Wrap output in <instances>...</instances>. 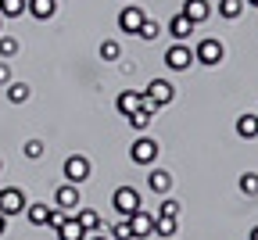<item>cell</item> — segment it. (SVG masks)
I'll return each instance as SVG.
<instances>
[{
    "label": "cell",
    "instance_id": "cell-1",
    "mask_svg": "<svg viewBox=\"0 0 258 240\" xmlns=\"http://www.w3.org/2000/svg\"><path fill=\"white\" fill-rule=\"evenodd\" d=\"M111 208H115L122 219H129L133 212H140V190H137V187H118V190L111 194Z\"/></svg>",
    "mask_w": 258,
    "mask_h": 240
},
{
    "label": "cell",
    "instance_id": "cell-2",
    "mask_svg": "<svg viewBox=\"0 0 258 240\" xmlns=\"http://www.w3.org/2000/svg\"><path fill=\"white\" fill-rule=\"evenodd\" d=\"M190 65H198V57H194V50L186 43H172L165 50V68H169V72H186Z\"/></svg>",
    "mask_w": 258,
    "mask_h": 240
},
{
    "label": "cell",
    "instance_id": "cell-3",
    "mask_svg": "<svg viewBox=\"0 0 258 240\" xmlns=\"http://www.w3.org/2000/svg\"><path fill=\"white\" fill-rule=\"evenodd\" d=\"M25 190H18V187H8V190H0V215L4 219H11V215H18V212H25Z\"/></svg>",
    "mask_w": 258,
    "mask_h": 240
},
{
    "label": "cell",
    "instance_id": "cell-4",
    "mask_svg": "<svg viewBox=\"0 0 258 240\" xmlns=\"http://www.w3.org/2000/svg\"><path fill=\"white\" fill-rule=\"evenodd\" d=\"M129 158H133L137 165H154L158 161V140H151V136L133 140V144H129Z\"/></svg>",
    "mask_w": 258,
    "mask_h": 240
},
{
    "label": "cell",
    "instance_id": "cell-5",
    "mask_svg": "<svg viewBox=\"0 0 258 240\" xmlns=\"http://www.w3.org/2000/svg\"><path fill=\"white\" fill-rule=\"evenodd\" d=\"M194 57H198V65H208V68H215V65L226 57V47H222L219 40H212V36H208V40H201V43H198Z\"/></svg>",
    "mask_w": 258,
    "mask_h": 240
},
{
    "label": "cell",
    "instance_id": "cell-6",
    "mask_svg": "<svg viewBox=\"0 0 258 240\" xmlns=\"http://www.w3.org/2000/svg\"><path fill=\"white\" fill-rule=\"evenodd\" d=\"M64 179H69V183H86L90 179V161L83 158V154H69V158H64Z\"/></svg>",
    "mask_w": 258,
    "mask_h": 240
},
{
    "label": "cell",
    "instance_id": "cell-7",
    "mask_svg": "<svg viewBox=\"0 0 258 240\" xmlns=\"http://www.w3.org/2000/svg\"><path fill=\"white\" fill-rule=\"evenodd\" d=\"M144 93H147V97L154 100L158 108H165V104H172V97H176V86H172L169 79H151Z\"/></svg>",
    "mask_w": 258,
    "mask_h": 240
},
{
    "label": "cell",
    "instance_id": "cell-8",
    "mask_svg": "<svg viewBox=\"0 0 258 240\" xmlns=\"http://www.w3.org/2000/svg\"><path fill=\"white\" fill-rule=\"evenodd\" d=\"M140 104H144V90H122L115 97V108H118L122 118H129L133 111H140Z\"/></svg>",
    "mask_w": 258,
    "mask_h": 240
},
{
    "label": "cell",
    "instance_id": "cell-9",
    "mask_svg": "<svg viewBox=\"0 0 258 240\" xmlns=\"http://www.w3.org/2000/svg\"><path fill=\"white\" fill-rule=\"evenodd\" d=\"M129 229H133V240H147L151 233H154V215L151 212H133L129 215Z\"/></svg>",
    "mask_w": 258,
    "mask_h": 240
},
{
    "label": "cell",
    "instance_id": "cell-10",
    "mask_svg": "<svg viewBox=\"0 0 258 240\" xmlns=\"http://www.w3.org/2000/svg\"><path fill=\"white\" fill-rule=\"evenodd\" d=\"M140 25H144V11H140L137 4H125V8L118 11V29H122V32H133V36H137Z\"/></svg>",
    "mask_w": 258,
    "mask_h": 240
},
{
    "label": "cell",
    "instance_id": "cell-11",
    "mask_svg": "<svg viewBox=\"0 0 258 240\" xmlns=\"http://www.w3.org/2000/svg\"><path fill=\"white\" fill-rule=\"evenodd\" d=\"M54 204L72 215V212L79 208V187H76V183H64V187H57V190H54Z\"/></svg>",
    "mask_w": 258,
    "mask_h": 240
},
{
    "label": "cell",
    "instance_id": "cell-12",
    "mask_svg": "<svg viewBox=\"0 0 258 240\" xmlns=\"http://www.w3.org/2000/svg\"><path fill=\"white\" fill-rule=\"evenodd\" d=\"M179 15H186L194 25H201V22H208V18H212V4H208V0H186Z\"/></svg>",
    "mask_w": 258,
    "mask_h": 240
},
{
    "label": "cell",
    "instance_id": "cell-13",
    "mask_svg": "<svg viewBox=\"0 0 258 240\" xmlns=\"http://www.w3.org/2000/svg\"><path fill=\"white\" fill-rule=\"evenodd\" d=\"M54 11H57V0H25V15H32L36 22L54 18Z\"/></svg>",
    "mask_w": 258,
    "mask_h": 240
},
{
    "label": "cell",
    "instance_id": "cell-14",
    "mask_svg": "<svg viewBox=\"0 0 258 240\" xmlns=\"http://www.w3.org/2000/svg\"><path fill=\"white\" fill-rule=\"evenodd\" d=\"M190 32H194V22H190L186 15H176V18L169 22V36H172L176 43H186V40H190Z\"/></svg>",
    "mask_w": 258,
    "mask_h": 240
},
{
    "label": "cell",
    "instance_id": "cell-15",
    "mask_svg": "<svg viewBox=\"0 0 258 240\" xmlns=\"http://www.w3.org/2000/svg\"><path fill=\"white\" fill-rule=\"evenodd\" d=\"M147 187L154 194H169L172 190V176L165 172V168H151V172H147Z\"/></svg>",
    "mask_w": 258,
    "mask_h": 240
},
{
    "label": "cell",
    "instance_id": "cell-16",
    "mask_svg": "<svg viewBox=\"0 0 258 240\" xmlns=\"http://www.w3.org/2000/svg\"><path fill=\"white\" fill-rule=\"evenodd\" d=\"M244 8H247L244 0H219V4H215V11H219V15H222L226 22H233V18H240V15H244Z\"/></svg>",
    "mask_w": 258,
    "mask_h": 240
},
{
    "label": "cell",
    "instance_id": "cell-17",
    "mask_svg": "<svg viewBox=\"0 0 258 240\" xmlns=\"http://www.w3.org/2000/svg\"><path fill=\"white\" fill-rule=\"evenodd\" d=\"M57 240H86V229L79 226V219H64V226L57 229Z\"/></svg>",
    "mask_w": 258,
    "mask_h": 240
},
{
    "label": "cell",
    "instance_id": "cell-18",
    "mask_svg": "<svg viewBox=\"0 0 258 240\" xmlns=\"http://www.w3.org/2000/svg\"><path fill=\"white\" fill-rule=\"evenodd\" d=\"M76 219H79V226L86 229V236H90V233H101V215H97L93 208H83V212H76Z\"/></svg>",
    "mask_w": 258,
    "mask_h": 240
},
{
    "label": "cell",
    "instance_id": "cell-19",
    "mask_svg": "<svg viewBox=\"0 0 258 240\" xmlns=\"http://www.w3.org/2000/svg\"><path fill=\"white\" fill-rule=\"evenodd\" d=\"M47 215H50V208L40 201V204H25V219L32 222V226H47Z\"/></svg>",
    "mask_w": 258,
    "mask_h": 240
},
{
    "label": "cell",
    "instance_id": "cell-20",
    "mask_svg": "<svg viewBox=\"0 0 258 240\" xmlns=\"http://www.w3.org/2000/svg\"><path fill=\"white\" fill-rule=\"evenodd\" d=\"M29 93H32V90H29V83H15V79H11L4 97L11 100V104H25V100H29Z\"/></svg>",
    "mask_w": 258,
    "mask_h": 240
},
{
    "label": "cell",
    "instance_id": "cell-21",
    "mask_svg": "<svg viewBox=\"0 0 258 240\" xmlns=\"http://www.w3.org/2000/svg\"><path fill=\"white\" fill-rule=\"evenodd\" d=\"M237 133L244 136V140H254L258 136V115H240L237 118Z\"/></svg>",
    "mask_w": 258,
    "mask_h": 240
},
{
    "label": "cell",
    "instance_id": "cell-22",
    "mask_svg": "<svg viewBox=\"0 0 258 240\" xmlns=\"http://www.w3.org/2000/svg\"><path fill=\"white\" fill-rule=\"evenodd\" d=\"M154 233H158L161 240L176 236V219H169V215H154Z\"/></svg>",
    "mask_w": 258,
    "mask_h": 240
},
{
    "label": "cell",
    "instance_id": "cell-23",
    "mask_svg": "<svg viewBox=\"0 0 258 240\" xmlns=\"http://www.w3.org/2000/svg\"><path fill=\"white\" fill-rule=\"evenodd\" d=\"M25 0H0V18H22Z\"/></svg>",
    "mask_w": 258,
    "mask_h": 240
},
{
    "label": "cell",
    "instance_id": "cell-24",
    "mask_svg": "<svg viewBox=\"0 0 258 240\" xmlns=\"http://www.w3.org/2000/svg\"><path fill=\"white\" fill-rule=\"evenodd\" d=\"M237 187H240V194H244V197H258V172H244Z\"/></svg>",
    "mask_w": 258,
    "mask_h": 240
},
{
    "label": "cell",
    "instance_id": "cell-25",
    "mask_svg": "<svg viewBox=\"0 0 258 240\" xmlns=\"http://www.w3.org/2000/svg\"><path fill=\"white\" fill-rule=\"evenodd\" d=\"M18 50H22L18 36H4V32H0V57H15Z\"/></svg>",
    "mask_w": 258,
    "mask_h": 240
},
{
    "label": "cell",
    "instance_id": "cell-26",
    "mask_svg": "<svg viewBox=\"0 0 258 240\" xmlns=\"http://www.w3.org/2000/svg\"><path fill=\"white\" fill-rule=\"evenodd\" d=\"M137 36H140V40H147V43H154V40L161 36V29H158V22H147V18H144V25H140Z\"/></svg>",
    "mask_w": 258,
    "mask_h": 240
},
{
    "label": "cell",
    "instance_id": "cell-27",
    "mask_svg": "<svg viewBox=\"0 0 258 240\" xmlns=\"http://www.w3.org/2000/svg\"><path fill=\"white\" fill-rule=\"evenodd\" d=\"M151 118H154V115L140 108V111H133V115H129V126H133V129H140V133H144V129L151 126Z\"/></svg>",
    "mask_w": 258,
    "mask_h": 240
},
{
    "label": "cell",
    "instance_id": "cell-28",
    "mask_svg": "<svg viewBox=\"0 0 258 240\" xmlns=\"http://www.w3.org/2000/svg\"><path fill=\"white\" fill-rule=\"evenodd\" d=\"M118 54H122L118 40H104V43H101V57H104V61H118Z\"/></svg>",
    "mask_w": 258,
    "mask_h": 240
},
{
    "label": "cell",
    "instance_id": "cell-29",
    "mask_svg": "<svg viewBox=\"0 0 258 240\" xmlns=\"http://www.w3.org/2000/svg\"><path fill=\"white\" fill-rule=\"evenodd\" d=\"M111 240H133V229H129V219H122V222H115V226H111Z\"/></svg>",
    "mask_w": 258,
    "mask_h": 240
},
{
    "label": "cell",
    "instance_id": "cell-30",
    "mask_svg": "<svg viewBox=\"0 0 258 240\" xmlns=\"http://www.w3.org/2000/svg\"><path fill=\"white\" fill-rule=\"evenodd\" d=\"M158 215L176 219V215H179V201H176V197H165V201H161V208H158Z\"/></svg>",
    "mask_w": 258,
    "mask_h": 240
},
{
    "label": "cell",
    "instance_id": "cell-31",
    "mask_svg": "<svg viewBox=\"0 0 258 240\" xmlns=\"http://www.w3.org/2000/svg\"><path fill=\"white\" fill-rule=\"evenodd\" d=\"M64 219H69V212H64V208H50L47 226H50V229H61V226H64Z\"/></svg>",
    "mask_w": 258,
    "mask_h": 240
},
{
    "label": "cell",
    "instance_id": "cell-32",
    "mask_svg": "<svg viewBox=\"0 0 258 240\" xmlns=\"http://www.w3.org/2000/svg\"><path fill=\"white\" fill-rule=\"evenodd\" d=\"M25 158H29V161L43 158V140H25Z\"/></svg>",
    "mask_w": 258,
    "mask_h": 240
},
{
    "label": "cell",
    "instance_id": "cell-33",
    "mask_svg": "<svg viewBox=\"0 0 258 240\" xmlns=\"http://www.w3.org/2000/svg\"><path fill=\"white\" fill-rule=\"evenodd\" d=\"M8 83H11V68L0 65V86H8Z\"/></svg>",
    "mask_w": 258,
    "mask_h": 240
},
{
    "label": "cell",
    "instance_id": "cell-34",
    "mask_svg": "<svg viewBox=\"0 0 258 240\" xmlns=\"http://www.w3.org/2000/svg\"><path fill=\"white\" fill-rule=\"evenodd\" d=\"M86 240H108V236H104V233H90Z\"/></svg>",
    "mask_w": 258,
    "mask_h": 240
},
{
    "label": "cell",
    "instance_id": "cell-35",
    "mask_svg": "<svg viewBox=\"0 0 258 240\" xmlns=\"http://www.w3.org/2000/svg\"><path fill=\"white\" fill-rule=\"evenodd\" d=\"M4 229H8V219H4V215H0V236H4Z\"/></svg>",
    "mask_w": 258,
    "mask_h": 240
},
{
    "label": "cell",
    "instance_id": "cell-36",
    "mask_svg": "<svg viewBox=\"0 0 258 240\" xmlns=\"http://www.w3.org/2000/svg\"><path fill=\"white\" fill-rule=\"evenodd\" d=\"M244 4H247V8H258V0H244Z\"/></svg>",
    "mask_w": 258,
    "mask_h": 240
},
{
    "label": "cell",
    "instance_id": "cell-37",
    "mask_svg": "<svg viewBox=\"0 0 258 240\" xmlns=\"http://www.w3.org/2000/svg\"><path fill=\"white\" fill-rule=\"evenodd\" d=\"M251 240H258V226H254V229H251Z\"/></svg>",
    "mask_w": 258,
    "mask_h": 240
},
{
    "label": "cell",
    "instance_id": "cell-38",
    "mask_svg": "<svg viewBox=\"0 0 258 240\" xmlns=\"http://www.w3.org/2000/svg\"><path fill=\"white\" fill-rule=\"evenodd\" d=\"M0 22H4V18H0Z\"/></svg>",
    "mask_w": 258,
    "mask_h": 240
},
{
    "label": "cell",
    "instance_id": "cell-39",
    "mask_svg": "<svg viewBox=\"0 0 258 240\" xmlns=\"http://www.w3.org/2000/svg\"><path fill=\"white\" fill-rule=\"evenodd\" d=\"M169 240H172V236H169Z\"/></svg>",
    "mask_w": 258,
    "mask_h": 240
}]
</instances>
